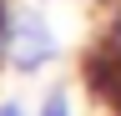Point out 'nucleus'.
<instances>
[{"label":"nucleus","instance_id":"2","mask_svg":"<svg viewBox=\"0 0 121 116\" xmlns=\"http://www.w3.org/2000/svg\"><path fill=\"white\" fill-rule=\"evenodd\" d=\"M35 116H71V101H66V91H51V96L40 101V111H35Z\"/></svg>","mask_w":121,"mask_h":116},{"label":"nucleus","instance_id":"4","mask_svg":"<svg viewBox=\"0 0 121 116\" xmlns=\"http://www.w3.org/2000/svg\"><path fill=\"white\" fill-rule=\"evenodd\" d=\"M0 116H25V106L20 101H0Z\"/></svg>","mask_w":121,"mask_h":116},{"label":"nucleus","instance_id":"3","mask_svg":"<svg viewBox=\"0 0 121 116\" xmlns=\"http://www.w3.org/2000/svg\"><path fill=\"white\" fill-rule=\"evenodd\" d=\"M5 40H10V5L0 0V61H5Z\"/></svg>","mask_w":121,"mask_h":116},{"label":"nucleus","instance_id":"1","mask_svg":"<svg viewBox=\"0 0 121 116\" xmlns=\"http://www.w3.org/2000/svg\"><path fill=\"white\" fill-rule=\"evenodd\" d=\"M51 56H56V30H51V20H45L40 10H30V15H15V20H10L5 61L20 71V76H35Z\"/></svg>","mask_w":121,"mask_h":116}]
</instances>
